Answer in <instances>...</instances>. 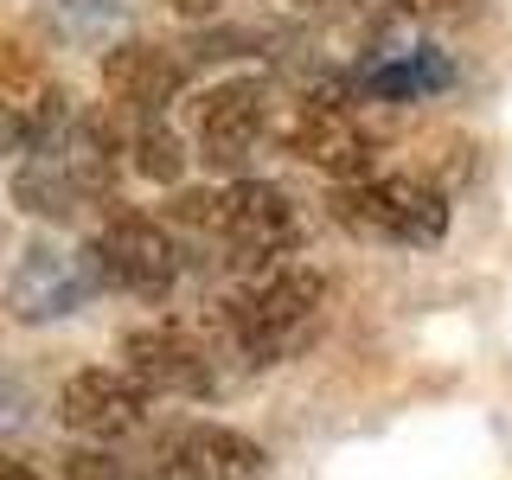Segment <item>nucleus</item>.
Instances as JSON below:
<instances>
[{
	"label": "nucleus",
	"mask_w": 512,
	"mask_h": 480,
	"mask_svg": "<svg viewBox=\"0 0 512 480\" xmlns=\"http://www.w3.org/2000/svg\"><path fill=\"white\" fill-rule=\"evenodd\" d=\"M320 308H327V282L314 269H269L263 282L224 301V333L244 352V365H282L314 340Z\"/></svg>",
	"instance_id": "1"
},
{
	"label": "nucleus",
	"mask_w": 512,
	"mask_h": 480,
	"mask_svg": "<svg viewBox=\"0 0 512 480\" xmlns=\"http://www.w3.org/2000/svg\"><path fill=\"white\" fill-rule=\"evenodd\" d=\"M180 218L199 224V231H212L218 244L250 269H276L282 256L301 244L295 199L269 180H237L224 192H192V199H180Z\"/></svg>",
	"instance_id": "2"
},
{
	"label": "nucleus",
	"mask_w": 512,
	"mask_h": 480,
	"mask_svg": "<svg viewBox=\"0 0 512 480\" xmlns=\"http://www.w3.org/2000/svg\"><path fill=\"white\" fill-rule=\"evenodd\" d=\"M333 218L359 237H378V244H436L448 231V199L410 173H372L333 199Z\"/></svg>",
	"instance_id": "3"
},
{
	"label": "nucleus",
	"mask_w": 512,
	"mask_h": 480,
	"mask_svg": "<svg viewBox=\"0 0 512 480\" xmlns=\"http://www.w3.org/2000/svg\"><path fill=\"white\" fill-rule=\"evenodd\" d=\"M84 263H90L96 288H116V295H135V301H160L180 282V250H173V237L141 212L109 218L103 231L90 237Z\"/></svg>",
	"instance_id": "4"
},
{
	"label": "nucleus",
	"mask_w": 512,
	"mask_h": 480,
	"mask_svg": "<svg viewBox=\"0 0 512 480\" xmlns=\"http://www.w3.org/2000/svg\"><path fill=\"white\" fill-rule=\"evenodd\" d=\"M288 154L320 167L327 180H372L378 167V135L359 122V109L346 103V96H308V103H295V122L282 128Z\"/></svg>",
	"instance_id": "5"
},
{
	"label": "nucleus",
	"mask_w": 512,
	"mask_h": 480,
	"mask_svg": "<svg viewBox=\"0 0 512 480\" xmlns=\"http://www.w3.org/2000/svg\"><path fill=\"white\" fill-rule=\"evenodd\" d=\"M122 372H135L154 397H212L218 391V359L180 320H160V327H135L122 340Z\"/></svg>",
	"instance_id": "6"
},
{
	"label": "nucleus",
	"mask_w": 512,
	"mask_h": 480,
	"mask_svg": "<svg viewBox=\"0 0 512 480\" xmlns=\"http://www.w3.org/2000/svg\"><path fill=\"white\" fill-rule=\"evenodd\" d=\"M148 384L135 372H103V365H90V372L64 378L58 391V423L71 429V436H90V442H116V436H135L141 423H148Z\"/></svg>",
	"instance_id": "7"
},
{
	"label": "nucleus",
	"mask_w": 512,
	"mask_h": 480,
	"mask_svg": "<svg viewBox=\"0 0 512 480\" xmlns=\"http://www.w3.org/2000/svg\"><path fill=\"white\" fill-rule=\"evenodd\" d=\"M90 295H96V276H90L84 256H71L58 244H32L20 256V269H13V282H7V314L26 320V327H39V320L77 314Z\"/></svg>",
	"instance_id": "8"
},
{
	"label": "nucleus",
	"mask_w": 512,
	"mask_h": 480,
	"mask_svg": "<svg viewBox=\"0 0 512 480\" xmlns=\"http://www.w3.org/2000/svg\"><path fill=\"white\" fill-rule=\"evenodd\" d=\"M160 480H269V455L224 423H186L154 455Z\"/></svg>",
	"instance_id": "9"
},
{
	"label": "nucleus",
	"mask_w": 512,
	"mask_h": 480,
	"mask_svg": "<svg viewBox=\"0 0 512 480\" xmlns=\"http://www.w3.org/2000/svg\"><path fill=\"white\" fill-rule=\"evenodd\" d=\"M269 135V96L256 77H237V84H218L199 103V160L218 173H237L256 154V141Z\"/></svg>",
	"instance_id": "10"
},
{
	"label": "nucleus",
	"mask_w": 512,
	"mask_h": 480,
	"mask_svg": "<svg viewBox=\"0 0 512 480\" xmlns=\"http://www.w3.org/2000/svg\"><path fill=\"white\" fill-rule=\"evenodd\" d=\"M103 90L116 103L141 109V116H160L186 90V64L173 52H160V45H148V39H128L116 52H103Z\"/></svg>",
	"instance_id": "11"
},
{
	"label": "nucleus",
	"mask_w": 512,
	"mask_h": 480,
	"mask_svg": "<svg viewBox=\"0 0 512 480\" xmlns=\"http://www.w3.org/2000/svg\"><path fill=\"white\" fill-rule=\"evenodd\" d=\"M448 77H455V64L442 52H384L359 71V90L378 103H416V96H436Z\"/></svg>",
	"instance_id": "12"
},
{
	"label": "nucleus",
	"mask_w": 512,
	"mask_h": 480,
	"mask_svg": "<svg viewBox=\"0 0 512 480\" xmlns=\"http://www.w3.org/2000/svg\"><path fill=\"white\" fill-rule=\"evenodd\" d=\"M64 480H160V468L109 455V448H77V455H64Z\"/></svg>",
	"instance_id": "13"
},
{
	"label": "nucleus",
	"mask_w": 512,
	"mask_h": 480,
	"mask_svg": "<svg viewBox=\"0 0 512 480\" xmlns=\"http://www.w3.org/2000/svg\"><path fill=\"white\" fill-rule=\"evenodd\" d=\"M135 167L148 173V180H160V186H173L186 173V154H180V141L160 128V116H148V128L135 135Z\"/></svg>",
	"instance_id": "14"
},
{
	"label": "nucleus",
	"mask_w": 512,
	"mask_h": 480,
	"mask_svg": "<svg viewBox=\"0 0 512 480\" xmlns=\"http://www.w3.org/2000/svg\"><path fill=\"white\" fill-rule=\"evenodd\" d=\"M52 20H58V32H71V39H96L103 26L122 20V0H52Z\"/></svg>",
	"instance_id": "15"
},
{
	"label": "nucleus",
	"mask_w": 512,
	"mask_h": 480,
	"mask_svg": "<svg viewBox=\"0 0 512 480\" xmlns=\"http://www.w3.org/2000/svg\"><path fill=\"white\" fill-rule=\"evenodd\" d=\"M410 20H468L474 0H397Z\"/></svg>",
	"instance_id": "16"
},
{
	"label": "nucleus",
	"mask_w": 512,
	"mask_h": 480,
	"mask_svg": "<svg viewBox=\"0 0 512 480\" xmlns=\"http://www.w3.org/2000/svg\"><path fill=\"white\" fill-rule=\"evenodd\" d=\"M26 410H32V397L13 378H0V436H13V429L26 423Z\"/></svg>",
	"instance_id": "17"
},
{
	"label": "nucleus",
	"mask_w": 512,
	"mask_h": 480,
	"mask_svg": "<svg viewBox=\"0 0 512 480\" xmlns=\"http://www.w3.org/2000/svg\"><path fill=\"white\" fill-rule=\"evenodd\" d=\"M0 480H39V468H32V461H13V455H0Z\"/></svg>",
	"instance_id": "18"
},
{
	"label": "nucleus",
	"mask_w": 512,
	"mask_h": 480,
	"mask_svg": "<svg viewBox=\"0 0 512 480\" xmlns=\"http://www.w3.org/2000/svg\"><path fill=\"white\" fill-rule=\"evenodd\" d=\"M180 13H218V0H173Z\"/></svg>",
	"instance_id": "19"
},
{
	"label": "nucleus",
	"mask_w": 512,
	"mask_h": 480,
	"mask_svg": "<svg viewBox=\"0 0 512 480\" xmlns=\"http://www.w3.org/2000/svg\"><path fill=\"white\" fill-rule=\"evenodd\" d=\"M0 154H7V148H0Z\"/></svg>",
	"instance_id": "20"
}]
</instances>
